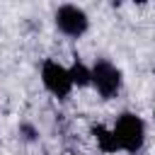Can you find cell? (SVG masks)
Listing matches in <instances>:
<instances>
[{"label": "cell", "instance_id": "1", "mask_svg": "<svg viewBox=\"0 0 155 155\" xmlns=\"http://www.w3.org/2000/svg\"><path fill=\"white\" fill-rule=\"evenodd\" d=\"M114 133H116L121 150H126V153H138L145 143V124L140 116H136L131 111L119 114V119L114 124Z\"/></svg>", "mask_w": 155, "mask_h": 155}, {"label": "cell", "instance_id": "2", "mask_svg": "<svg viewBox=\"0 0 155 155\" xmlns=\"http://www.w3.org/2000/svg\"><path fill=\"white\" fill-rule=\"evenodd\" d=\"M121 80H124L121 70L111 61H104V58L94 61V65H92V85H94V90H97V94L102 99L116 97L119 90H121Z\"/></svg>", "mask_w": 155, "mask_h": 155}, {"label": "cell", "instance_id": "3", "mask_svg": "<svg viewBox=\"0 0 155 155\" xmlns=\"http://www.w3.org/2000/svg\"><path fill=\"white\" fill-rule=\"evenodd\" d=\"M41 82H44V87H46L53 97H58V99H65V97L70 94V90L75 87L73 80H70L68 68H63L61 63H56V61H51V58L41 63Z\"/></svg>", "mask_w": 155, "mask_h": 155}, {"label": "cell", "instance_id": "4", "mask_svg": "<svg viewBox=\"0 0 155 155\" xmlns=\"http://www.w3.org/2000/svg\"><path fill=\"white\" fill-rule=\"evenodd\" d=\"M53 19H56L58 31L65 34V36H70V39L82 36V34L87 31V27H90L87 12H85L82 7H78V5H61V7L56 10V17H53Z\"/></svg>", "mask_w": 155, "mask_h": 155}, {"label": "cell", "instance_id": "5", "mask_svg": "<svg viewBox=\"0 0 155 155\" xmlns=\"http://www.w3.org/2000/svg\"><path fill=\"white\" fill-rule=\"evenodd\" d=\"M92 136H94V140H97V145H99L102 153H116V150H121L114 128H107V126L97 124V126H92Z\"/></svg>", "mask_w": 155, "mask_h": 155}, {"label": "cell", "instance_id": "6", "mask_svg": "<svg viewBox=\"0 0 155 155\" xmlns=\"http://www.w3.org/2000/svg\"><path fill=\"white\" fill-rule=\"evenodd\" d=\"M68 73H70V80H73V85H78V87L92 85V68H87L82 61H75V63L68 68Z\"/></svg>", "mask_w": 155, "mask_h": 155}, {"label": "cell", "instance_id": "7", "mask_svg": "<svg viewBox=\"0 0 155 155\" xmlns=\"http://www.w3.org/2000/svg\"><path fill=\"white\" fill-rule=\"evenodd\" d=\"M19 131L24 133V140H34V138L39 136V133H36V128H34L31 124H22V126H19Z\"/></svg>", "mask_w": 155, "mask_h": 155}]
</instances>
